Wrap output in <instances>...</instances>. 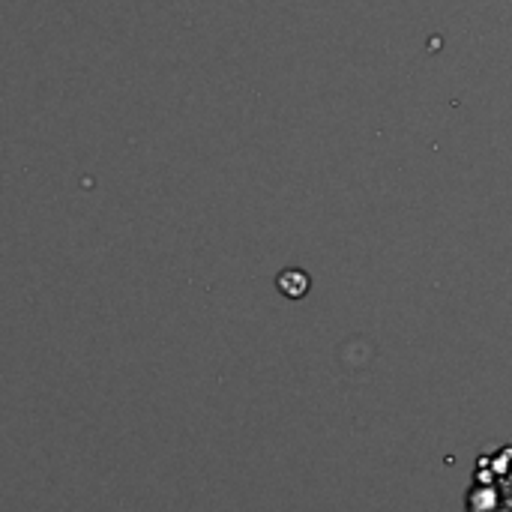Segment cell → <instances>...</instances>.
Here are the masks:
<instances>
[{
    "instance_id": "3",
    "label": "cell",
    "mask_w": 512,
    "mask_h": 512,
    "mask_svg": "<svg viewBox=\"0 0 512 512\" xmlns=\"http://www.w3.org/2000/svg\"><path fill=\"white\" fill-rule=\"evenodd\" d=\"M495 512H512V489H507V495L501 492V504L495 507Z\"/></svg>"
},
{
    "instance_id": "2",
    "label": "cell",
    "mask_w": 512,
    "mask_h": 512,
    "mask_svg": "<svg viewBox=\"0 0 512 512\" xmlns=\"http://www.w3.org/2000/svg\"><path fill=\"white\" fill-rule=\"evenodd\" d=\"M501 504V489L498 486H480L468 495V512H495Z\"/></svg>"
},
{
    "instance_id": "1",
    "label": "cell",
    "mask_w": 512,
    "mask_h": 512,
    "mask_svg": "<svg viewBox=\"0 0 512 512\" xmlns=\"http://www.w3.org/2000/svg\"><path fill=\"white\" fill-rule=\"evenodd\" d=\"M276 288H279L288 300H303V297L309 294V288H312V279H309V273H306V270L288 267V270H282V273H279Z\"/></svg>"
}]
</instances>
